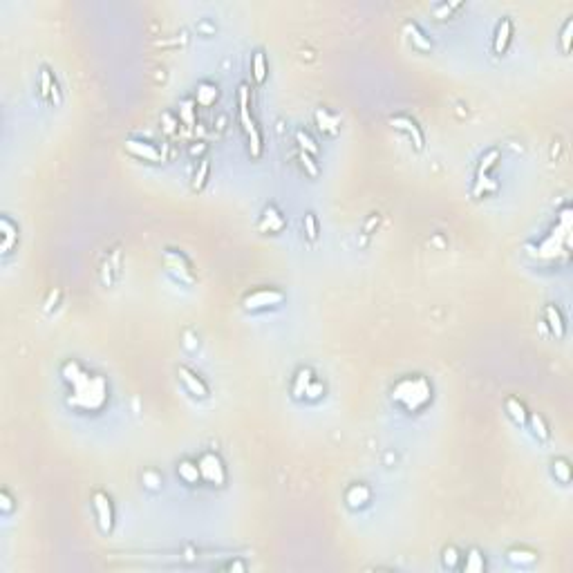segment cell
Returning a JSON list of instances; mask_svg holds the SVG:
<instances>
[{
    "mask_svg": "<svg viewBox=\"0 0 573 573\" xmlns=\"http://www.w3.org/2000/svg\"><path fill=\"white\" fill-rule=\"evenodd\" d=\"M284 296L280 291H273V289H260L255 294H249L244 298V307L247 309H260V307H267V305H280L282 303Z\"/></svg>",
    "mask_w": 573,
    "mask_h": 573,
    "instance_id": "cell-1",
    "label": "cell"
},
{
    "mask_svg": "<svg viewBox=\"0 0 573 573\" xmlns=\"http://www.w3.org/2000/svg\"><path fill=\"white\" fill-rule=\"evenodd\" d=\"M240 123L244 126V132L249 137V148H251V155L253 157H260L262 153V137H260V130L255 126V121L251 119L249 110H240Z\"/></svg>",
    "mask_w": 573,
    "mask_h": 573,
    "instance_id": "cell-2",
    "label": "cell"
},
{
    "mask_svg": "<svg viewBox=\"0 0 573 573\" xmlns=\"http://www.w3.org/2000/svg\"><path fill=\"white\" fill-rule=\"evenodd\" d=\"M200 472H202V477H206L208 482H213V484H222L224 482V468H222V461L217 459L215 455H204L200 459Z\"/></svg>",
    "mask_w": 573,
    "mask_h": 573,
    "instance_id": "cell-3",
    "label": "cell"
},
{
    "mask_svg": "<svg viewBox=\"0 0 573 573\" xmlns=\"http://www.w3.org/2000/svg\"><path fill=\"white\" fill-rule=\"evenodd\" d=\"M94 510L99 515V524H101V531L103 533H108V531L112 529V504H110V497H108L106 493H97L94 495Z\"/></svg>",
    "mask_w": 573,
    "mask_h": 573,
    "instance_id": "cell-4",
    "label": "cell"
},
{
    "mask_svg": "<svg viewBox=\"0 0 573 573\" xmlns=\"http://www.w3.org/2000/svg\"><path fill=\"white\" fill-rule=\"evenodd\" d=\"M390 123H392V126L397 128V130H405V132H408L410 137L414 139L416 150L423 148V132H421L419 126H416V123H414L410 117H392V119H390Z\"/></svg>",
    "mask_w": 573,
    "mask_h": 573,
    "instance_id": "cell-5",
    "label": "cell"
},
{
    "mask_svg": "<svg viewBox=\"0 0 573 573\" xmlns=\"http://www.w3.org/2000/svg\"><path fill=\"white\" fill-rule=\"evenodd\" d=\"M179 378H181V383H184L193 394H197V397H208V388L204 385V381H202V378H197L195 374L190 372V369L179 367Z\"/></svg>",
    "mask_w": 573,
    "mask_h": 573,
    "instance_id": "cell-6",
    "label": "cell"
},
{
    "mask_svg": "<svg viewBox=\"0 0 573 573\" xmlns=\"http://www.w3.org/2000/svg\"><path fill=\"white\" fill-rule=\"evenodd\" d=\"M510 34H513V25L508 18H502V23L497 25V34H495V52L504 54L510 43Z\"/></svg>",
    "mask_w": 573,
    "mask_h": 573,
    "instance_id": "cell-7",
    "label": "cell"
},
{
    "mask_svg": "<svg viewBox=\"0 0 573 573\" xmlns=\"http://www.w3.org/2000/svg\"><path fill=\"white\" fill-rule=\"evenodd\" d=\"M544 318H546V322H549L551 331H553L557 338L564 336V320H562V314H560V309H557L555 305L546 307V309H544Z\"/></svg>",
    "mask_w": 573,
    "mask_h": 573,
    "instance_id": "cell-8",
    "label": "cell"
},
{
    "mask_svg": "<svg viewBox=\"0 0 573 573\" xmlns=\"http://www.w3.org/2000/svg\"><path fill=\"white\" fill-rule=\"evenodd\" d=\"M126 148L134 157H141V159H148V161H157L159 159V153L153 148L150 144H141V141H128Z\"/></svg>",
    "mask_w": 573,
    "mask_h": 573,
    "instance_id": "cell-9",
    "label": "cell"
},
{
    "mask_svg": "<svg viewBox=\"0 0 573 573\" xmlns=\"http://www.w3.org/2000/svg\"><path fill=\"white\" fill-rule=\"evenodd\" d=\"M253 79H255V83L267 81V61H264L262 52H255L253 54Z\"/></svg>",
    "mask_w": 573,
    "mask_h": 573,
    "instance_id": "cell-10",
    "label": "cell"
},
{
    "mask_svg": "<svg viewBox=\"0 0 573 573\" xmlns=\"http://www.w3.org/2000/svg\"><path fill=\"white\" fill-rule=\"evenodd\" d=\"M200 466H195V463H190V461H184V463H179V477L184 479V482H188V484H193V482H197L200 479Z\"/></svg>",
    "mask_w": 573,
    "mask_h": 573,
    "instance_id": "cell-11",
    "label": "cell"
},
{
    "mask_svg": "<svg viewBox=\"0 0 573 573\" xmlns=\"http://www.w3.org/2000/svg\"><path fill=\"white\" fill-rule=\"evenodd\" d=\"M506 410H508V414L515 419V423L522 425L524 421H526V410H524V405L519 403L517 399H508V401H506Z\"/></svg>",
    "mask_w": 573,
    "mask_h": 573,
    "instance_id": "cell-12",
    "label": "cell"
},
{
    "mask_svg": "<svg viewBox=\"0 0 573 573\" xmlns=\"http://www.w3.org/2000/svg\"><path fill=\"white\" fill-rule=\"evenodd\" d=\"M367 499H369V491L365 486H354V488H350V493H347L350 506H354V502H356V506H363Z\"/></svg>",
    "mask_w": 573,
    "mask_h": 573,
    "instance_id": "cell-13",
    "label": "cell"
},
{
    "mask_svg": "<svg viewBox=\"0 0 573 573\" xmlns=\"http://www.w3.org/2000/svg\"><path fill=\"white\" fill-rule=\"evenodd\" d=\"M208 170H211V164H208V159H202V161H200V168H197V173H195V179H193V188H195V190H200L202 186L206 184Z\"/></svg>",
    "mask_w": 573,
    "mask_h": 573,
    "instance_id": "cell-14",
    "label": "cell"
},
{
    "mask_svg": "<svg viewBox=\"0 0 573 573\" xmlns=\"http://www.w3.org/2000/svg\"><path fill=\"white\" fill-rule=\"evenodd\" d=\"M531 428H533V432L540 437V439H549V428H546L544 419H542L538 412L531 414Z\"/></svg>",
    "mask_w": 573,
    "mask_h": 573,
    "instance_id": "cell-15",
    "label": "cell"
},
{
    "mask_svg": "<svg viewBox=\"0 0 573 573\" xmlns=\"http://www.w3.org/2000/svg\"><path fill=\"white\" fill-rule=\"evenodd\" d=\"M296 139H298V144L303 146V150H305V153H314V155L318 153V146L314 144V139H311L309 134L305 132V130H298V132H296Z\"/></svg>",
    "mask_w": 573,
    "mask_h": 573,
    "instance_id": "cell-16",
    "label": "cell"
},
{
    "mask_svg": "<svg viewBox=\"0 0 573 573\" xmlns=\"http://www.w3.org/2000/svg\"><path fill=\"white\" fill-rule=\"evenodd\" d=\"M54 85H56V81L52 79L50 70H43V72H40V94H43V97H50L52 90H54Z\"/></svg>",
    "mask_w": 573,
    "mask_h": 573,
    "instance_id": "cell-17",
    "label": "cell"
},
{
    "mask_svg": "<svg viewBox=\"0 0 573 573\" xmlns=\"http://www.w3.org/2000/svg\"><path fill=\"white\" fill-rule=\"evenodd\" d=\"M497 157H499L497 150H491V153H488L486 157L482 159V164H479V170H477V179H479V177L486 175V170H488V168H493V166H495V159H497Z\"/></svg>",
    "mask_w": 573,
    "mask_h": 573,
    "instance_id": "cell-18",
    "label": "cell"
},
{
    "mask_svg": "<svg viewBox=\"0 0 573 573\" xmlns=\"http://www.w3.org/2000/svg\"><path fill=\"white\" fill-rule=\"evenodd\" d=\"M305 231H307V237H309L311 242L318 237V224H316L314 213H307L305 215Z\"/></svg>",
    "mask_w": 573,
    "mask_h": 573,
    "instance_id": "cell-19",
    "label": "cell"
},
{
    "mask_svg": "<svg viewBox=\"0 0 573 573\" xmlns=\"http://www.w3.org/2000/svg\"><path fill=\"white\" fill-rule=\"evenodd\" d=\"M309 376H311L309 369H305V372H300V374H298V378H296V385H294L296 397H300V392H303V385H305V392H307V385H309Z\"/></svg>",
    "mask_w": 573,
    "mask_h": 573,
    "instance_id": "cell-20",
    "label": "cell"
},
{
    "mask_svg": "<svg viewBox=\"0 0 573 573\" xmlns=\"http://www.w3.org/2000/svg\"><path fill=\"white\" fill-rule=\"evenodd\" d=\"M237 106H240V110H249V85L247 83H242L237 87Z\"/></svg>",
    "mask_w": 573,
    "mask_h": 573,
    "instance_id": "cell-21",
    "label": "cell"
},
{
    "mask_svg": "<svg viewBox=\"0 0 573 573\" xmlns=\"http://www.w3.org/2000/svg\"><path fill=\"white\" fill-rule=\"evenodd\" d=\"M553 466H555L553 472H555V475H560L562 484H569V466H566V461H564V459H557Z\"/></svg>",
    "mask_w": 573,
    "mask_h": 573,
    "instance_id": "cell-22",
    "label": "cell"
},
{
    "mask_svg": "<svg viewBox=\"0 0 573 573\" xmlns=\"http://www.w3.org/2000/svg\"><path fill=\"white\" fill-rule=\"evenodd\" d=\"M316 119H318V123H320V130L325 128V130H331V132L336 130V128H334V126H336V119H329L325 110H318V112H316Z\"/></svg>",
    "mask_w": 573,
    "mask_h": 573,
    "instance_id": "cell-23",
    "label": "cell"
},
{
    "mask_svg": "<svg viewBox=\"0 0 573 573\" xmlns=\"http://www.w3.org/2000/svg\"><path fill=\"white\" fill-rule=\"evenodd\" d=\"M571 27H573V20H566L564 32H562V50H564V54H569V50H571Z\"/></svg>",
    "mask_w": 573,
    "mask_h": 573,
    "instance_id": "cell-24",
    "label": "cell"
},
{
    "mask_svg": "<svg viewBox=\"0 0 573 573\" xmlns=\"http://www.w3.org/2000/svg\"><path fill=\"white\" fill-rule=\"evenodd\" d=\"M300 161H303V164L307 166V170H309V175H311V177H316V175H318V166H316L314 161H311V157H309V155L305 153V150H303V153H300Z\"/></svg>",
    "mask_w": 573,
    "mask_h": 573,
    "instance_id": "cell-25",
    "label": "cell"
},
{
    "mask_svg": "<svg viewBox=\"0 0 573 573\" xmlns=\"http://www.w3.org/2000/svg\"><path fill=\"white\" fill-rule=\"evenodd\" d=\"M479 569H484V562L479 560L477 551H472V553H470V564H466V571H479Z\"/></svg>",
    "mask_w": 573,
    "mask_h": 573,
    "instance_id": "cell-26",
    "label": "cell"
},
{
    "mask_svg": "<svg viewBox=\"0 0 573 573\" xmlns=\"http://www.w3.org/2000/svg\"><path fill=\"white\" fill-rule=\"evenodd\" d=\"M3 228H5V237H7V242H5V249H9V242H12V237H14V235H12V233H14V231H12V224H9L7 220H3Z\"/></svg>",
    "mask_w": 573,
    "mask_h": 573,
    "instance_id": "cell-27",
    "label": "cell"
},
{
    "mask_svg": "<svg viewBox=\"0 0 573 573\" xmlns=\"http://www.w3.org/2000/svg\"><path fill=\"white\" fill-rule=\"evenodd\" d=\"M455 557H457V551H455V549H448V551H446V564H448V566H455Z\"/></svg>",
    "mask_w": 573,
    "mask_h": 573,
    "instance_id": "cell-28",
    "label": "cell"
},
{
    "mask_svg": "<svg viewBox=\"0 0 573 573\" xmlns=\"http://www.w3.org/2000/svg\"><path fill=\"white\" fill-rule=\"evenodd\" d=\"M184 119H186L188 123H193V117H190V103H186V106H184Z\"/></svg>",
    "mask_w": 573,
    "mask_h": 573,
    "instance_id": "cell-29",
    "label": "cell"
},
{
    "mask_svg": "<svg viewBox=\"0 0 573 573\" xmlns=\"http://www.w3.org/2000/svg\"><path fill=\"white\" fill-rule=\"evenodd\" d=\"M3 502H5V508H12V499H9V495L7 493H3Z\"/></svg>",
    "mask_w": 573,
    "mask_h": 573,
    "instance_id": "cell-30",
    "label": "cell"
}]
</instances>
